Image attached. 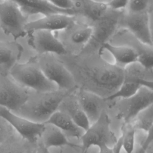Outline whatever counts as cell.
<instances>
[{
  "label": "cell",
  "mask_w": 153,
  "mask_h": 153,
  "mask_svg": "<svg viewBox=\"0 0 153 153\" xmlns=\"http://www.w3.org/2000/svg\"><path fill=\"white\" fill-rule=\"evenodd\" d=\"M57 57L72 75L77 88L105 99L114 94L123 82L124 69L108 60L103 52L82 51Z\"/></svg>",
  "instance_id": "obj_1"
},
{
  "label": "cell",
  "mask_w": 153,
  "mask_h": 153,
  "mask_svg": "<svg viewBox=\"0 0 153 153\" xmlns=\"http://www.w3.org/2000/svg\"><path fill=\"white\" fill-rule=\"evenodd\" d=\"M73 91L57 90L39 92L32 90L26 102L14 113L35 123H45L58 110L64 98Z\"/></svg>",
  "instance_id": "obj_2"
},
{
  "label": "cell",
  "mask_w": 153,
  "mask_h": 153,
  "mask_svg": "<svg viewBox=\"0 0 153 153\" xmlns=\"http://www.w3.org/2000/svg\"><path fill=\"white\" fill-rule=\"evenodd\" d=\"M9 75L18 84L33 91L49 92L59 90L44 74L35 56L25 62H17Z\"/></svg>",
  "instance_id": "obj_3"
},
{
  "label": "cell",
  "mask_w": 153,
  "mask_h": 153,
  "mask_svg": "<svg viewBox=\"0 0 153 153\" xmlns=\"http://www.w3.org/2000/svg\"><path fill=\"white\" fill-rule=\"evenodd\" d=\"M54 33L67 53L77 54L82 51L91 41L93 29L82 17L76 15L71 25L63 30Z\"/></svg>",
  "instance_id": "obj_4"
},
{
  "label": "cell",
  "mask_w": 153,
  "mask_h": 153,
  "mask_svg": "<svg viewBox=\"0 0 153 153\" xmlns=\"http://www.w3.org/2000/svg\"><path fill=\"white\" fill-rule=\"evenodd\" d=\"M109 101L115 111L116 117L123 123H128L140 111L153 103V89L142 87L128 98Z\"/></svg>",
  "instance_id": "obj_5"
},
{
  "label": "cell",
  "mask_w": 153,
  "mask_h": 153,
  "mask_svg": "<svg viewBox=\"0 0 153 153\" xmlns=\"http://www.w3.org/2000/svg\"><path fill=\"white\" fill-rule=\"evenodd\" d=\"M35 57L44 74L59 90L71 91L77 88L72 75L57 55L44 54Z\"/></svg>",
  "instance_id": "obj_6"
},
{
  "label": "cell",
  "mask_w": 153,
  "mask_h": 153,
  "mask_svg": "<svg viewBox=\"0 0 153 153\" xmlns=\"http://www.w3.org/2000/svg\"><path fill=\"white\" fill-rule=\"evenodd\" d=\"M111 123L107 110L103 111L99 119L91 124L82 135L80 139L81 153H87L91 147L103 144L113 147L118 138L111 128Z\"/></svg>",
  "instance_id": "obj_7"
},
{
  "label": "cell",
  "mask_w": 153,
  "mask_h": 153,
  "mask_svg": "<svg viewBox=\"0 0 153 153\" xmlns=\"http://www.w3.org/2000/svg\"><path fill=\"white\" fill-rule=\"evenodd\" d=\"M124 11L110 8L104 16L92 23L93 33L91 39L82 51L101 53L103 45L109 42L119 29Z\"/></svg>",
  "instance_id": "obj_8"
},
{
  "label": "cell",
  "mask_w": 153,
  "mask_h": 153,
  "mask_svg": "<svg viewBox=\"0 0 153 153\" xmlns=\"http://www.w3.org/2000/svg\"><path fill=\"white\" fill-rule=\"evenodd\" d=\"M29 22L28 16L20 7L11 0L0 2V28L6 34L18 38L27 33L25 26Z\"/></svg>",
  "instance_id": "obj_9"
},
{
  "label": "cell",
  "mask_w": 153,
  "mask_h": 153,
  "mask_svg": "<svg viewBox=\"0 0 153 153\" xmlns=\"http://www.w3.org/2000/svg\"><path fill=\"white\" fill-rule=\"evenodd\" d=\"M31 90L15 81L8 75L0 74V106L15 112L27 100Z\"/></svg>",
  "instance_id": "obj_10"
},
{
  "label": "cell",
  "mask_w": 153,
  "mask_h": 153,
  "mask_svg": "<svg viewBox=\"0 0 153 153\" xmlns=\"http://www.w3.org/2000/svg\"><path fill=\"white\" fill-rule=\"evenodd\" d=\"M0 117L4 118L19 135L30 143L37 141L44 127V123H35L1 106Z\"/></svg>",
  "instance_id": "obj_11"
},
{
  "label": "cell",
  "mask_w": 153,
  "mask_h": 153,
  "mask_svg": "<svg viewBox=\"0 0 153 153\" xmlns=\"http://www.w3.org/2000/svg\"><path fill=\"white\" fill-rule=\"evenodd\" d=\"M109 42L131 47L137 54V63L148 69L153 70V45L140 42L129 32L123 28H119L117 30Z\"/></svg>",
  "instance_id": "obj_12"
},
{
  "label": "cell",
  "mask_w": 153,
  "mask_h": 153,
  "mask_svg": "<svg viewBox=\"0 0 153 153\" xmlns=\"http://www.w3.org/2000/svg\"><path fill=\"white\" fill-rule=\"evenodd\" d=\"M119 28L127 30L140 42L153 45L148 11L140 13H128L124 11Z\"/></svg>",
  "instance_id": "obj_13"
},
{
  "label": "cell",
  "mask_w": 153,
  "mask_h": 153,
  "mask_svg": "<svg viewBox=\"0 0 153 153\" xmlns=\"http://www.w3.org/2000/svg\"><path fill=\"white\" fill-rule=\"evenodd\" d=\"M31 46L36 55L53 54L57 56L67 53L54 33L48 30H37L29 33Z\"/></svg>",
  "instance_id": "obj_14"
},
{
  "label": "cell",
  "mask_w": 153,
  "mask_h": 153,
  "mask_svg": "<svg viewBox=\"0 0 153 153\" xmlns=\"http://www.w3.org/2000/svg\"><path fill=\"white\" fill-rule=\"evenodd\" d=\"M74 93L90 125L99 119L103 111L107 109L109 101L105 99L79 88H76Z\"/></svg>",
  "instance_id": "obj_15"
},
{
  "label": "cell",
  "mask_w": 153,
  "mask_h": 153,
  "mask_svg": "<svg viewBox=\"0 0 153 153\" xmlns=\"http://www.w3.org/2000/svg\"><path fill=\"white\" fill-rule=\"evenodd\" d=\"M75 16L65 14H52L29 21L25 26L27 33L37 30H48L53 32L65 29L74 21Z\"/></svg>",
  "instance_id": "obj_16"
},
{
  "label": "cell",
  "mask_w": 153,
  "mask_h": 153,
  "mask_svg": "<svg viewBox=\"0 0 153 153\" xmlns=\"http://www.w3.org/2000/svg\"><path fill=\"white\" fill-rule=\"evenodd\" d=\"M103 51L110 54L113 63L123 69L138 62L136 52L128 45L113 44L108 42L102 47L101 53Z\"/></svg>",
  "instance_id": "obj_17"
},
{
  "label": "cell",
  "mask_w": 153,
  "mask_h": 153,
  "mask_svg": "<svg viewBox=\"0 0 153 153\" xmlns=\"http://www.w3.org/2000/svg\"><path fill=\"white\" fill-rule=\"evenodd\" d=\"M22 46L13 41L0 40V74L8 75L22 56Z\"/></svg>",
  "instance_id": "obj_18"
},
{
  "label": "cell",
  "mask_w": 153,
  "mask_h": 153,
  "mask_svg": "<svg viewBox=\"0 0 153 153\" xmlns=\"http://www.w3.org/2000/svg\"><path fill=\"white\" fill-rule=\"evenodd\" d=\"M75 90L64 98L58 110L68 115L77 126L85 131L90 127V123L78 101Z\"/></svg>",
  "instance_id": "obj_19"
},
{
  "label": "cell",
  "mask_w": 153,
  "mask_h": 153,
  "mask_svg": "<svg viewBox=\"0 0 153 153\" xmlns=\"http://www.w3.org/2000/svg\"><path fill=\"white\" fill-rule=\"evenodd\" d=\"M17 3L27 16L41 14L46 16L52 14H65L73 15L72 10H63L57 8L45 0H11Z\"/></svg>",
  "instance_id": "obj_20"
},
{
  "label": "cell",
  "mask_w": 153,
  "mask_h": 153,
  "mask_svg": "<svg viewBox=\"0 0 153 153\" xmlns=\"http://www.w3.org/2000/svg\"><path fill=\"white\" fill-rule=\"evenodd\" d=\"M38 140L47 149L65 146H74L76 144L70 142L63 132L55 126L44 123V127Z\"/></svg>",
  "instance_id": "obj_21"
},
{
  "label": "cell",
  "mask_w": 153,
  "mask_h": 153,
  "mask_svg": "<svg viewBox=\"0 0 153 153\" xmlns=\"http://www.w3.org/2000/svg\"><path fill=\"white\" fill-rule=\"evenodd\" d=\"M51 124L60 130L68 138L80 139L84 130L77 126L75 123L66 114L57 110L45 123Z\"/></svg>",
  "instance_id": "obj_22"
},
{
  "label": "cell",
  "mask_w": 153,
  "mask_h": 153,
  "mask_svg": "<svg viewBox=\"0 0 153 153\" xmlns=\"http://www.w3.org/2000/svg\"><path fill=\"white\" fill-rule=\"evenodd\" d=\"M30 142L16 131L0 143V153H27Z\"/></svg>",
  "instance_id": "obj_23"
},
{
  "label": "cell",
  "mask_w": 153,
  "mask_h": 153,
  "mask_svg": "<svg viewBox=\"0 0 153 153\" xmlns=\"http://www.w3.org/2000/svg\"><path fill=\"white\" fill-rule=\"evenodd\" d=\"M130 123L136 131L146 133L153 124V103L140 111Z\"/></svg>",
  "instance_id": "obj_24"
},
{
  "label": "cell",
  "mask_w": 153,
  "mask_h": 153,
  "mask_svg": "<svg viewBox=\"0 0 153 153\" xmlns=\"http://www.w3.org/2000/svg\"><path fill=\"white\" fill-rule=\"evenodd\" d=\"M123 149L125 153H132L136 145V130L131 123H123L121 128Z\"/></svg>",
  "instance_id": "obj_25"
},
{
  "label": "cell",
  "mask_w": 153,
  "mask_h": 153,
  "mask_svg": "<svg viewBox=\"0 0 153 153\" xmlns=\"http://www.w3.org/2000/svg\"><path fill=\"white\" fill-rule=\"evenodd\" d=\"M153 0H129L126 12L128 13H140L147 12Z\"/></svg>",
  "instance_id": "obj_26"
},
{
  "label": "cell",
  "mask_w": 153,
  "mask_h": 153,
  "mask_svg": "<svg viewBox=\"0 0 153 153\" xmlns=\"http://www.w3.org/2000/svg\"><path fill=\"white\" fill-rule=\"evenodd\" d=\"M15 131L8 122L0 117V143L5 140Z\"/></svg>",
  "instance_id": "obj_27"
},
{
  "label": "cell",
  "mask_w": 153,
  "mask_h": 153,
  "mask_svg": "<svg viewBox=\"0 0 153 153\" xmlns=\"http://www.w3.org/2000/svg\"><path fill=\"white\" fill-rule=\"evenodd\" d=\"M51 5L63 10H76L72 0H45Z\"/></svg>",
  "instance_id": "obj_28"
},
{
  "label": "cell",
  "mask_w": 153,
  "mask_h": 153,
  "mask_svg": "<svg viewBox=\"0 0 153 153\" xmlns=\"http://www.w3.org/2000/svg\"><path fill=\"white\" fill-rule=\"evenodd\" d=\"M129 0H110L108 3V7L116 11H126Z\"/></svg>",
  "instance_id": "obj_29"
},
{
  "label": "cell",
  "mask_w": 153,
  "mask_h": 153,
  "mask_svg": "<svg viewBox=\"0 0 153 153\" xmlns=\"http://www.w3.org/2000/svg\"><path fill=\"white\" fill-rule=\"evenodd\" d=\"M80 146L75 145L74 146H65L59 148H54L50 149H52L55 152V153H75V152L76 151V149H78ZM50 153H53L50 150Z\"/></svg>",
  "instance_id": "obj_30"
},
{
  "label": "cell",
  "mask_w": 153,
  "mask_h": 153,
  "mask_svg": "<svg viewBox=\"0 0 153 153\" xmlns=\"http://www.w3.org/2000/svg\"><path fill=\"white\" fill-rule=\"evenodd\" d=\"M145 136V134H142V136H140L139 134V133L136 131V145L132 153H146V150L143 148L142 145V143L144 139Z\"/></svg>",
  "instance_id": "obj_31"
},
{
  "label": "cell",
  "mask_w": 153,
  "mask_h": 153,
  "mask_svg": "<svg viewBox=\"0 0 153 153\" xmlns=\"http://www.w3.org/2000/svg\"><path fill=\"white\" fill-rule=\"evenodd\" d=\"M153 142V124L151 126L149 130L145 133L144 139L142 143L143 148L146 150L147 147Z\"/></svg>",
  "instance_id": "obj_32"
},
{
  "label": "cell",
  "mask_w": 153,
  "mask_h": 153,
  "mask_svg": "<svg viewBox=\"0 0 153 153\" xmlns=\"http://www.w3.org/2000/svg\"><path fill=\"white\" fill-rule=\"evenodd\" d=\"M148 15L149 20V26H150V32H151V41L153 44V1H152L149 8L148 9Z\"/></svg>",
  "instance_id": "obj_33"
},
{
  "label": "cell",
  "mask_w": 153,
  "mask_h": 153,
  "mask_svg": "<svg viewBox=\"0 0 153 153\" xmlns=\"http://www.w3.org/2000/svg\"><path fill=\"white\" fill-rule=\"evenodd\" d=\"M35 153H50V149L45 147L42 143L38 139L36 143Z\"/></svg>",
  "instance_id": "obj_34"
},
{
  "label": "cell",
  "mask_w": 153,
  "mask_h": 153,
  "mask_svg": "<svg viewBox=\"0 0 153 153\" xmlns=\"http://www.w3.org/2000/svg\"><path fill=\"white\" fill-rule=\"evenodd\" d=\"M99 153H113L112 147H110L107 145H100L97 146Z\"/></svg>",
  "instance_id": "obj_35"
},
{
  "label": "cell",
  "mask_w": 153,
  "mask_h": 153,
  "mask_svg": "<svg viewBox=\"0 0 153 153\" xmlns=\"http://www.w3.org/2000/svg\"><path fill=\"white\" fill-rule=\"evenodd\" d=\"M36 143V142L35 143H30L27 153H35Z\"/></svg>",
  "instance_id": "obj_36"
},
{
  "label": "cell",
  "mask_w": 153,
  "mask_h": 153,
  "mask_svg": "<svg viewBox=\"0 0 153 153\" xmlns=\"http://www.w3.org/2000/svg\"><path fill=\"white\" fill-rule=\"evenodd\" d=\"M146 153H153V142H152L146 149Z\"/></svg>",
  "instance_id": "obj_37"
},
{
  "label": "cell",
  "mask_w": 153,
  "mask_h": 153,
  "mask_svg": "<svg viewBox=\"0 0 153 153\" xmlns=\"http://www.w3.org/2000/svg\"><path fill=\"white\" fill-rule=\"evenodd\" d=\"M96 2H102V3H106L108 4L110 0H94Z\"/></svg>",
  "instance_id": "obj_38"
},
{
  "label": "cell",
  "mask_w": 153,
  "mask_h": 153,
  "mask_svg": "<svg viewBox=\"0 0 153 153\" xmlns=\"http://www.w3.org/2000/svg\"><path fill=\"white\" fill-rule=\"evenodd\" d=\"M79 0H72V1L74 2V5H75V4L76 2H78Z\"/></svg>",
  "instance_id": "obj_39"
},
{
  "label": "cell",
  "mask_w": 153,
  "mask_h": 153,
  "mask_svg": "<svg viewBox=\"0 0 153 153\" xmlns=\"http://www.w3.org/2000/svg\"><path fill=\"white\" fill-rule=\"evenodd\" d=\"M121 153H125V152H124V151H123V150H122V151H121Z\"/></svg>",
  "instance_id": "obj_40"
},
{
  "label": "cell",
  "mask_w": 153,
  "mask_h": 153,
  "mask_svg": "<svg viewBox=\"0 0 153 153\" xmlns=\"http://www.w3.org/2000/svg\"><path fill=\"white\" fill-rule=\"evenodd\" d=\"M2 1H3V0H0V2H2Z\"/></svg>",
  "instance_id": "obj_41"
}]
</instances>
